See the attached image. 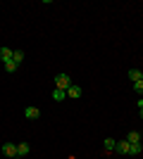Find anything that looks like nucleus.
<instances>
[{
    "label": "nucleus",
    "mask_w": 143,
    "mask_h": 159,
    "mask_svg": "<svg viewBox=\"0 0 143 159\" xmlns=\"http://www.w3.org/2000/svg\"><path fill=\"white\" fill-rule=\"evenodd\" d=\"M2 154H5V157H17V145H14V143H2Z\"/></svg>",
    "instance_id": "7ed1b4c3"
},
{
    "label": "nucleus",
    "mask_w": 143,
    "mask_h": 159,
    "mask_svg": "<svg viewBox=\"0 0 143 159\" xmlns=\"http://www.w3.org/2000/svg\"><path fill=\"white\" fill-rule=\"evenodd\" d=\"M24 116H26V119H38V116H41V109H36V107H26V109H24Z\"/></svg>",
    "instance_id": "6e6552de"
},
{
    "label": "nucleus",
    "mask_w": 143,
    "mask_h": 159,
    "mask_svg": "<svg viewBox=\"0 0 143 159\" xmlns=\"http://www.w3.org/2000/svg\"><path fill=\"white\" fill-rule=\"evenodd\" d=\"M136 105H138V109H143V98H141V100H138Z\"/></svg>",
    "instance_id": "dca6fc26"
},
{
    "label": "nucleus",
    "mask_w": 143,
    "mask_h": 159,
    "mask_svg": "<svg viewBox=\"0 0 143 159\" xmlns=\"http://www.w3.org/2000/svg\"><path fill=\"white\" fill-rule=\"evenodd\" d=\"M141 119H143V109H141Z\"/></svg>",
    "instance_id": "f3484780"
},
{
    "label": "nucleus",
    "mask_w": 143,
    "mask_h": 159,
    "mask_svg": "<svg viewBox=\"0 0 143 159\" xmlns=\"http://www.w3.org/2000/svg\"><path fill=\"white\" fill-rule=\"evenodd\" d=\"M102 150H105V152H115V150H117V140L115 138H105V140H102Z\"/></svg>",
    "instance_id": "39448f33"
},
{
    "label": "nucleus",
    "mask_w": 143,
    "mask_h": 159,
    "mask_svg": "<svg viewBox=\"0 0 143 159\" xmlns=\"http://www.w3.org/2000/svg\"><path fill=\"white\" fill-rule=\"evenodd\" d=\"M81 95H83L81 86H76V83H72V86L67 88V98H69V100H79Z\"/></svg>",
    "instance_id": "f03ea898"
},
{
    "label": "nucleus",
    "mask_w": 143,
    "mask_h": 159,
    "mask_svg": "<svg viewBox=\"0 0 143 159\" xmlns=\"http://www.w3.org/2000/svg\"><path fill=\"white\" fill-rule=\"evenodd\" d=\"M64 98H67V90H60V88H55V90H53V100H55V102H62Z\"/></svg>",
    "instance_id": "1a4fd4ad"
},
{
    "label": "nucleus",
    "mask_w": 143,
    "mask_h": 159,
    "mask_svg": "<svg viewBox=\"0 0 143 159\" xmlns=\"http://www.w3.org/2000/svg\"><path fill=\"white\" fill-rule=\"evenodd\" d=\"M12 48H0V62H2V64H5V62H10L12 60Z\"/></svg>",
    "instance_id": "423d86ee"
},
{
    "label": "nucleus",
    "mask_w": 143,
    "mask_h": 159,
    "mask_svg": "<svg viewBox=\"0 0 143 159\" xmlns=\"http://www.w3.org/2000/svg\"><path fill=\"white\" fill-rule=\"evenodd\" d=\"M115 152H117V154H131V143H126V140H119Z\"/></svg>",
    "instance_id": "20e7f679"
},
{
    "label": "nucleus",
    "mask_w": 143,
    "mask_h": 159,
    "mask_svg": "<svg viewBox=\"0 0 143 159\" xmlns=\"http://www.w3.org/2000/svg\"><path fill=\"white\" fill-rule=\"evenodd\" d=\"M12 60L17 62V64H21V60H24V52H21V50H14V52H12Z\"/></svg>",
    "instance_id": "ddd939ff"
},
{
    "label": "nucleus",
    "mask_w": 143,
    "mask_h": 159,
    "mask_svg": "<svg viewBox=\"0 0 143 159\" xmlns=\"http://www.w3.org/2000/svg\"><path fill=\"white\" fill-rule=\"evenodd\" d=\"M126 143H131V145H134V143H141V133H138V131H129Z\"/></svg>",
    "instance_id": "9d476101"
},
{
    "label": "nucleus",
    "mask_w": 143,
    "mask_h": 159,
    "mask_svg": "<svg viewBox=\"0 0 143 159\" xmlns=\"http://www.w3.org/2000/svg\"><path fill=\"white\" fill-rule=\"evenodd\" d=\"M143 152V145L141 143H134V145H131V154H141Z\"/></svg>",
    "instance_id": "4468645a"
},
{
    "label": "nucleus",
    "mask_w": 143,
    "mask_h": 159,
    "mask_svg": "<svg viewBox=\"0 0 143 159\" xmlns=\"http://www.w3.org/2000/svg\"><path fill=\"white\" fill-rule=\"evenodd\" d=\"M17 69H19V64H17V62H14V60L5 62V71H7V74H14V71H17Z\"/></svg>",
    "instance_id": "9b49d317"
},
{
    "label": "nucleus",
    "mask_w": 143,
    "mask_h": 159,
    "mask_svg": "<svg viewBox=\"0 0 143 159\" xmlns=\"http://www.w3.org/2000/svg\"><path fill=\"white\" fill-rule=\"evenodd\" d=\"M29 152H31V145H29V143H19V145H17V157H26Z\"/></svg>",
    "instance_id": "0eeeda50"
},
{
    "label": "nucleus",
    "mask_w": 143,
    "mask_h": 159,
    "mask_svg": "<svg viewBox=\"0 0 143 159\" xmlns=\"http://www.w3.org/2000/svg\"><path fill=\"white\" fill-rule=\"evenodd\" d=\"M129 81H134V83L141 81V71H138V69H129Z\"/></svg>",
    "instance_id": "f8f14e48"
},
{
    "label": "nucleus",
    "mask_w": 143,
    "mask_h": 159,
    "mask_svg": "<svg viewBox=\"0 0 143 159\" xmlns=\"http://www.w3.org/2000/svg\"><path fill=\"white\" fill-rule=\"evenodd\" d=\"M134 90H136V93H141V95H143V81H136V83H134Z\"/></svg>",
    "instance_id": "2eb2a0df"
},
{
    "label": "nucleus",
    "mask_w": 143,
    "mask_h": 159,
    "mask_svg": "<svg viewBox=\"0 0 143 159\" xmlns=\"http://www.w3.org/2000/svg\"><path fill=\"white\" fill-rule=\"evenodd\" d=\"M72 86V79H69L67 74H57L55 76V88H60V90H67Z\"/></svg>",
    "instance_id": "f257e3e1"
}]
</instances>
